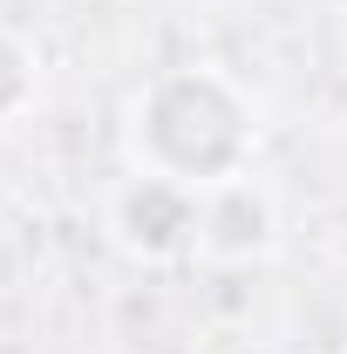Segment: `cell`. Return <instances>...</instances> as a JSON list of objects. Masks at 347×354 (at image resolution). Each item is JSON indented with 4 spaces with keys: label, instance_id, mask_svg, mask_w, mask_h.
I'll return each mask as SVG.
<instances>
[{
    "label": "cell",
    "instance_id": "7a4b0ae2",
    "mask_svg": "<svg viewBox=\"0 0 347 354\" xmlns=\"http://www.w3.org/2000/svg\"><path fill=\"white\" fill-rule=\"evenodd\" d=\"M198 198L205 191H191V184L123 171L102 198V232L136 266H184L198 259Z\"/></svg>",
    "mask_w": 347,
    "mask_h": 354
},
{
    "label": "cell",
    "instance_id": "3957f363",
    "mask_svg": "<svg viewBox=\"0 0 347 354\" xmlns=\"http://www.w3.org/2000/svg\"><path fill=\"white\" fill-rule=\"evenodd\" d=\"M272 245H279V198L252 171L198 198V266H252Z\"/></svg>",
    "mask_w": 347,
    "mask_h": 354
},
{
    "label": "cell",
    "instance_id": "277c9868",
    "mask_svg": "<svg viewBox=\"0 0 347 354\" xmlns=\"http://www.w3.org/2000/svg\"><path fill=\"white\" fill-rule=\"evenodd\" d=\"M35 102H41V48L0 21V130L28 123Z\"/></svg>",
    "mask_w": 347,
    "mask_h": 354
},
{
    "label": "cell",
    "instance_id": "6da1fadb",
    "mask_svg": "<svg viewBox=\"0 0 347 354\" xmlns=\"http://www.w3.org/2000/svg\"><path fill=\"white\" fill-rule=\"evenodd\" d=\"M252 157H259V109L238 88V75L212 62L157 68L123 102V171L212 191V184L245 177Z\"/></svg>",
    "mask_w": 347,
    "mask_h": 354
}]
</instances>
